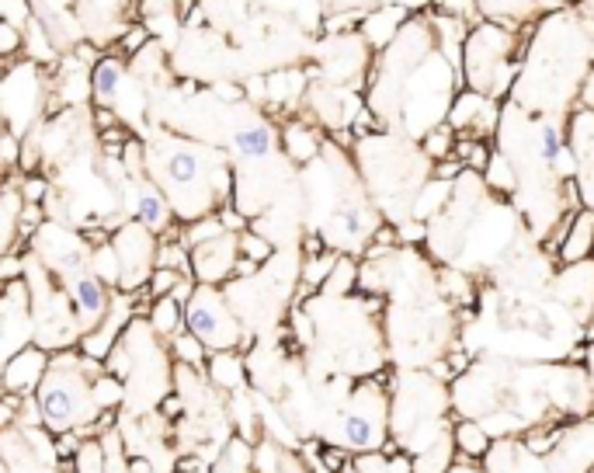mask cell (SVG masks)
<instances>
[{
    "label": "cell",
    "mask_w": 594,
    "mask_h": 473,
    "mask_svg": "<svg viewBox=\"0 0 594 473\" xmlns=\"http://www.w3.org/2000/svg\"><path fill=\"white\" fill-rule=\"evenodd\" d=\"M278 143H282L285 157H289V164H310V160L320 157V150H324V133H320L317 126H313L310 119H289L282 126V133H278Z\"/></svg>",
    "instance_id": "2e32d148"
},
{
    "label": "cell",
    "mask_w": 594,
    "mask_h": 473,
    "mask_svg": "<svg viewBox=\"0 0 594 473\" xmlns=\"http://www.w3.org/2000/svg\"><path fill=\"white\" fill-rule=\"evenodd\" d=\"M299 251H303V258H317V254L327 251V240L320 230H306L303 240H299Z\"/></svg>",
    "instance_id": "7dc6e473"
},
{
    "label": "cell",
    "mask_w": 594,
    "mask_h": 473,
    "mask_svg": "<svg viewBox=\"0 0 594 473\" xmlns=\"http://www.w3.org/2000/svg\"><path fill=\"white\" fill-rule=\"evenodd\" d=\"M518 49V25H501V21H476L462 46V84L469 91L490 94L494 91L497 70L508 60H515Z\"/></svg>",
    "instance_id": "5b68a950"
},
{
    "label": "cell",
    "mask_w": 594,
    "mask_h": 473,
    "mask_svg": "<svg viewBox=\"0 0 594 473\" xmlns=\"http://www.w3.org/2000/svg\"><path fill=\"white\" fill-rule=\"evenodd\" d=\"M480 14L487 21H501V25H518L525 14L535 11V0H476Z\"/></svg>",
    "instance_id": "f546056e"
},
{
    "label": "cell",
    "mask_w": 594,
    "mask_h": 473,
    "mask_svg": "<svg viewBox=\"0 0 594 473\" xmlns=\"http://www.w3.org/2000/svg\"><path fill=\"white\" fill-rule=\"evenodd\" d=\"M94 380L84 369V359H80V348H63L49 359V369L42 376L39 390H35V400H39L42 411V428L49 435H63V432H80V428H91L98 418H105V407L98 404V394H94Z\"/></svg>",
    "instance_id": "3957f363"
},
{
    "label": "cell",
    "mask_w": 594,
    "mask_h": 473,
    "mask_svg": "<svg viewBox=\"0 0 594 473\" xmlns=\"http://www.w3.org/2000/svg\"><path fill=\"white\" fill-rule=\"evenodd\" d=\"M594 467V414L567 421L560 442L546 456L549 473H588Z\"/></svg>",
    "instance_id": "ba28073f"
},
{
    "label": "cell",
    "mask_w": 594,
    "mask_h": 473,
    "mask_svg": "<svg viewBox=\"0 0 594 473\" xmlns=\"http://www.w3.org/2000/svg\"><path fill=\"white\" fill-rule=\"evenodd\" d=\"M567 140L577 160V185H581L584 209L594 213V112L591 108H577L567 119Z\"/></svg>",
    "instance_id": "7c38bea8"
},
{
    "label": "cell",
    "mask_w": 594,
    "mask_h": 473,
    "mask_svg": "<svg viewBox=\"0 0 594 473\" xmlns=\"http://www.w3.org/2000/svg\"><path fill=\"white\" fill-rule=\"evenodd\" d=\"M205 373H209V383L223 394H240L247 390V359L237 348H226V352H212L209 362H205Z\"/></svg>",
    "instance_id": "ac0fdd59"
},
{
    "label": "cell",
    "mask_w": 594,
    "mask_h": 473,
    "mask_svg": "<svg viewBox=\"0 0 594 473\" xmlns=\"http://www.w3.org/2000/svg\"><path fill=\"white\" fill-rule=\"evenodd\" d=\"M591 247H594V213L591 209H581V213L574 216V223H570L567 240L560 244L556 258H560L563 265H577V261L591 258Z\"/></svg>",
    "instance_id": "d6986e66"
},
{
    "label": "cell",
    "mask_w": 594,
    "mask_h": 473,
    "mask_svg": "<svg viewBox=\"0 0 594 473\" xmlns=\"http://www.w3.org/2000/svg\"><path fill=\"white\" fill-rule=\"evenodd\" d=\"M358 261L355 254H341L337 258V265L330 268L324 289H320V296H327V300H344V296H351L358 289Z\"/></svg>",
    "instance_id": "d4e9b609"
},
{
    "label": "cell",
    "mask_w": 594,
    "mask_h": 473,
    "mask_svg": "<svg viewBox=\"0 0 594 473\" xmlns=\"http://www.w3.org/2000/svg\"><path fill=\"white\" fill-rule=\"evenodd\" d=\"M216 94H219V98H226V101H240V98H247L244 87L230 84V80H223V84H216Z\"/></svg>",
    "instance_id": "816d5d0a"
},
{
    "label": "cell",
    "mask_w": 594,
    "mask_h": 473,
    "mask_svg": "<svg viewBox=\"0 0 594 473\" xmlns=\"http://www.w3.org/2000/svg\"><path fill=\"white\" fill-rule=\"evenodd\" d=\"M126 63L119 60V53H101L98 63L91 67V98L98 108H115L126 87Z\"/></svg>",
    "instance_id": "9a60e30c"
},
{
    "label": "cell",
    "mask_w": 594,
    "mask_h": 473,
    "mask_svg": "<svg viewBox=\"0 0 594 473\" xmlns=\"http://www.w3.org/2000/svg\"><path fill=\"white\" fill-rule=\"evenodd\" d=\"M452 463H456V439L445 435L442 442H435V446L421 449L414 456V473H449Z\"/></svg>",
    "instance_id": "f1b7e54d"
},
{
    "label": "cell",
    "mask_w": 594,
    "mask_h": 473,
    "mask_svg": "<svg viewBox=\"0 0 594 473\" xmlns=\"http://www.w3.org/2000/svg\"><path fill=\"white\" fill-rule=\"evenodd\" d=\"M393 376V366H379V373H372L344 397L334 428L327 435L330 446H341L348 453H372L390 442V390L386 383Z\"/></svg>",
    "instance_id": "277c9868"
},
{
    "label": "cell",
    "mask_w": 594,
    "mask_h": 473,
    "mask_svg": "<svg viewBox=\"0 0 594 473\" xmlns=\"http://www.w3.org/2000/svg\"><path fill=\"white\" fill-rule=\"evenodd\" d=\"M230 147H233V154L240 160H247V164H254V160H268L278 147V133L271 129V122L254 119V122H247V126L233 129Z\"/></svg>",
    "instance_id": "e0dca14e"
},
{
    "label": "cell",
    "mask_w": 594,
    "mask_h": 473,
    "mask_svg": "<svg viewBox=\"0 0 594 473\" xmlns=\"http://www.w3.org/2000/svg\"><path fill=\"white\" fill-rule=\"evenodd\" d=\"M264 80H268V101L275 108L296 105L299 94L306 91V77L299 74V70H278V74H271V77H264Z\"/></svg>",
    "instance_id": "83f0119b"
},
{
    "label": "cell",
    "mask_w": 594,
    "mask_h": 473,
    "mask_svg": "<svg viewBox=\"0 0 594 473\" xmlns=\"http://www.w3.org/2000/svg\"><path fill=\"white\" fill-rule=\"evenodd\" d=\"M216 213H219V220H223V227L230 230V234H244V230L251 227V223H247V220H251V216L240 213V209L233 206V202H226V206H219Z\"/></svg>",
    "instance_id": "f6af8a7d"
},
{
    "label": "cell",
    "mask_w": 594,
    "mask_h": 473,
    "mask_svg": "<svg viewBox=\"0 0 594 473\" xmlns=\"http://www.w3.org/2000/svg\"><path fill=\"white\" fill-rule=\"evenodd\" d=\"M91 272L98 275V279H105L108 286H119V254H115L112 240L91 254Z\"/></svg>",
    "instance_id": "8d00e7d4"
},
{
    "label": "cell",
    "mask_w": 594,
    "mask_h": 473,
    "mask_svg": "<svg viewBox=\"0 0 594 473\" xmlns=\"http://www.w3.org/2000/svg\"><path fill=\"white\" fill-rule=\"evenodd\" d=\"M25 49V32L11 21H0V60H11Z\"/></svg>",
    "instance_id": "74e56055"
},
{
    "label": "cell",
    "mask_w": 594,
    "mask_h": 473,
    "mask_svg": "<svg viewBox=\"0 0 594 473\" xmlns=\"http://www.w3.org/2000/svg\"><path fill=\"white\" fill-rule=\"evenodd\" d=\"M483 185H487L490 195H515L518 185H522V178H518L515 171V160H511L504 150H494L487 160V167H483Z\"/></svg>",
    "instance_id": "cb8c5ba5"
},
{
    "label": "cell",
    "mask_w": 594,
    "mask_h": 473,
    "mask_svg": "<svg viewBox=\"0 0 594 473\" xmlns=\"http://www.w3.org/2000/svg\"><path fill=\"white\" fill-rule=\"evenodd\" d=\"M129 216L136 223H143L150 234L164 237L178 227V216H174V206L160 185L150 178V174H139V178H129Z\"/></svg>",
    "instance_id": "9c48e42d"
},
{
    "label": "cell",
    "mask_w": 594,
    "mask_h": 473,
    "mask_svg": "<svg viewBox=\"0 0 594 473\" xmlns=\"http://www.w3.org/2000/svg\"><path fill=\"white\" fill-rule=\"evenodd\" d=\"M219 234H226V227H223V220H219V213L198 216V220L181 223V227H178V237H181V244H185L188 251H192V247H198V244H205V240L219 237Z\"/></svg>",
    "instance_id": "d6a6232c"
},
{
    "label": "cell",
    "mask_w": 594,
    "mask_h": 473,
    "mask_svg": "<svg viewBox=\"0 0 594 473\" xmlns=\"http://www.w3.org/2000/svg\"><path fill=\"white\" fill-rule=\"evenodd\" d=\"M195 286H198V282H195V275H181V279H178V286L171 289V296H174V300L181 303V307H185V303L192 300Z\"/></svg>",
    "instance_id": "681fc988"
},
{
    "label": "cell",
    "mask_w": 594,
    "mask_h": 473,
    "mask_svg": "<svg viewBox=\"0 0 594 473\" xmlns=\"http://www.w3.org/2000/svg\"><path fill=\"white\" fill-rule=\"evenodd\" d=\"M146 174L171 199L178 223L216 213L219 206L233 202L237 192V174L219 150L174 136H160L146 147Z\"/></svg>",
    "instance_id": "6da1fadb"
},
{
    "label": "cell",
    "mask_w": 594,
    "mask_h": 473,
    "mask_svg": "<svg viewBox=\"0 0 594 473\" xmlns=\"http://www.w3.org/2000/svg\"><path fill=\"white\" fill-rule=\"evenodd\" d=\"M362 18H365V11L330 14V18L324 21V32L327 35H351V32H358V28H362Z\"/></svg>",
    "instance_id": "ab89813d"
},
{
    "label": "cell",
    "mask_w": 594,
    "mask_h": 473,
    "mask_svg": "<svg viewBox=\"0 0 594 473\" xmlns=\"http://www.w3.org/2000/svg\"><path fill=\"white\" fill-rule=\"evenodd\" d=\"M591 261H594V247H591Z\"/></svg>",
    "instance_id": "9f6ffc18"
},
{
    "label": "cell",
    "mask_w": 594,
    "mask_h": 473,
    "mask_svg": "<svg viewBox=\"0 0 594 473\" xmlns=\"http://www.w3.org/2000/svg\"><path fill=\"white\" fill-rule=\"evenodd\" d=\"M129 473H153V463L146 460V456H136V460L129 463Z\"/></svg>",
    "instance_id": "f5cc1de1"
},
{
    "label": "cell",
    "mask_w": 594,
    "mask_h": 473,
    "mask_svg": "<svg viewBox=\"0 0 594 473\" xmlns=\"http://www.w3.org/2000/svg\"><path fill=\"white\" fill-rule=\"evenodd\" d=\"M251 446H247V439H233L230 446H226L223 460L216 463V473H251Z\"/></svg>",
    "instance_id": "d590c367"
},
{
    "label": "cell",
    "mask_w": 594,
    "mask_h": 473,
    "mask_svg": "<svg viewBox=\"0 0 594 473\" xmlns=\"http://www.w3.org/2000/svg\"><path fill=\"white\" fill-rule=\"evenodd\" d=\"M25 56L32 63H53L56 67V42L49 39V32L42 28V21L39 18H32L28 21V32H25Z\"/></svg>",
    "instance_id": "4dcf8cb0"
},
{
    "label": "cell",
    "mask_w": 594,
    "mask_h": 473,
    "mask_svg": "<svg viewBox=\"0 0 594 473\" xmlns=\"http://www.w3.org/2000/svg\"><path fill=\"white\" fill-rule=\"evenodd\" d=\"M435 282H438V293H442V300L449 303V307H459V310L473 307L476 286L462 272H456V268H438Z\"/></svg>",
    "instance_id": "484cf974"
},
{
    "label": "cell",
    "mask_w": 594,
    "mask_h": 473,
    "mask_svg": "<svg viewBox=\"0 0 594 473\" xmlns=\"http://www.w3.org/2000/svg\"><path fill=\"white\" fill-rule=\"evenodd\" d=\"M18 407H21V397L0 394V428H7L11 421H18Z\"/></svg>",
    "instance_id": "c3c4849f"
},
{
    "label": "cell",
    "mask_w": 594,
    "mask_h": 473,
    "mask_svg": "<svg viewBox=\"0 0 594 473\" xmlns=\"http://www.w3.org/2000/svg\"><path fill=\"white\" fill-rule=\"evenodd\" d=\"M449 473H487V470H476L473 460H459V463H452Z\"/></svg>",
    "instance_id": "db71d44e"
},
{
    "label": "cell",
    "mask_w": 594,
    "mask_h": 473,
    "mask_svg": "<svg viewBox=\"0 0 594 473\" xmlns=\"http://www.w3.org/2000/svg\"><path fill=\"white\" fill-rule=\"evenodd\" d=\"M157 234L143 227V223H126V227L115 230L112 247L119 254V289L122 293H136L146 289L153 268H157Z\"/></svg>",
    "instance_id": "52a82bcc"
},
{
    "label": "cell",
    "mask_w": 594,
    "mask_h": 473,
    "mask_svg": "<svg viewBox=\"0 0 594 473\" xmlns=\"http://www.w3.org/2000/svg\"><path fill=\"white\" fill-rule=\"evenodd\" d=\"M396 240H400V247H417L428 240V227L421 220H403L396 223Z\"/></svg>",
    "instance_id": "b9f144b4"
},
{
    "label": "cell",
    "mask_w": 594,
    "mask_h": 473,
    "mask_svg": "<svg viewBox=\"0 0 594 473\" xmlns=\"http://www.w3.org/2000/svg\"><path fill=\"white\" fill-rule=\"evenodd\" d=\"M452 439H456V453H459V460H483L487 456V449H490V432L480 425L476 418H459V421H452Z\"/></svg>",
    "instance_id": "44dd1931"
},
{
    "label": "cell",
    "mask_w": 594,
    "mask_h": 473,
    "mask_svg": "<svg viewBox=\"0 0 594 473\" xmlns=\"http://www.w3.org/2000/svg\"><path fill=\"white\" fill-rule=\"evenodd\" d=\"M452 188L456 181H438L428 178L414 195V206H410V220H435L438 213H445V206L452 202Z\"/></svg>",
    "instance_id": "ffe728a7"
},
{
    "label": "cell",
    "mask_w": 594,
    "mask_h": 473,
    "mask_svg": "<svg viewBox=\"0 0 594 473\" xmlns=\"http://www.w3.org/2000/svg\"><path fill=\"white\" fill-rule=\"evenodd\" d=\"M150 42H153V32H150V28H146L143 21H132V25H126V28L119 32V39H115V53H119V56H129V60H132V56L143 53V49L150 46Z\"/></svg>",
    "instance_id": "836d02e7"
},
{
    "label": "cell",
    "mask_w": 594,
    "mask_h": 473,
    "mask_svg": "<svg viewBox=\"0 0 594 473\" xmlns=\"http://www.w3.org/2000/svg\"><path fill=\"white\" fill-rule=\"evenodd\" d=\"M94 126H98V129L119 126V115H115V108H94Z\"/></svg>",
    "instance_id": "f907efd6"
},
{
    "label": "cell",
    "mask_w": 594,
    "mask_h": 473,
    "mask_svg": "<svg viewBox=\"0 0 594 473\" xmlns=\"http://www.w3.org/2000/svg\"><path fill=\"white\" fill-rule=\"evenodd\" d=\"M185 327L209 352L240 348L247 334L240 317L233 314V303L223 293V286H205V282H198L192 300L185 303Z\"/></svg>",
    "instance_id": "8992f818"
},
{
    "label": "cell",
    "mask_w": 594,
    "mask_h": 473,
    "mask_svg": "<svg viewBox=\"0 0 594 473\" xmlns=\"http://www.w3.org/2000/svg\"><path fill=\"white\" fill-rule=\"evenodd\" d=\"M452 390L435 373L396 369L390 390V439L410 456L452 435Z\"/></svg>",
    "instance_id": "7a4b0ae2"
},
{
    "label": "cell",
    "mask_w": 594,
    "mask_h": 473,
    "mask_svg": "<svg viewBox=\"0 0 594 473\" xmlns=\"http://www.w3.org/2000/svg\"><path fill=\"white\" fill-rule=\"evenodd\" d=\"M7 171H11V164H7V160H0V188L7 185Z\"/></svg>",
    "instance_id": "11a10c76"
},
{
    "label": "cell",
    "mask_w": 594,
    "mask_h": 473,
    "mask_svg": "<svg viewBox=\"0 0 594 473\" xmlns=\"http://www.w3.org/2000/svg\"><path fill=\"white\" fill-rule=\"evenodd\" d=\"M438 14H452V18H476L480 14V4L476 0H431Z\"/></svg>",
    "instance_id": "7bdbcfd3"
},
{
    "label": "cell",
    "mask_w": 594,
    "mask_h": 473,
    "mask_svg": "<svg viewBox=\"0 0 594 473\" xmlns=\"http://www.w3.org/2000/svg\"><path fill=\"white\" fill-rule=\"evenodd\" d=\"M49 369V352L42 345H21L0 369V390L14 397H32Z\"/></svg>",
    "instance_id": "4fadbf2b"
},
{
    "label": "cell",
    "mask_w": 594,
    "mask_h": 473,
    "mask_svg": "<svg viewBox=\"0 0 594 473\" xmlns=\"http://www.w3.org/2000/svg\"><path fill=\"white\" fill-rule=\"evenodd\" d=\"M21 209H25V199L14 185L0 188V258L14 251V240H18V227H21Z\"/></svg>",
    "instance_id": "603a6c76"
},
{
    "label": "cell",
    "mask_w": 594,
    "mask_h": 473,
    "mask_svg": "<svg viewBox=\"0 0 594 473\" xmlns=\"http://www.w3.org/2000/svg\"><path fill=\"white\" fill-rule=\"evenodd\" d=\"M421 150L424 157L435 164V160H445L456 154V129L449 126V122H438V126H431L428 133L421 136Z\"/></svg>",
    "instance_id": "1f68e13d"
},
{
    "label": "cell",
    "mask_w": 594,
    "mask_h": 473,
    "mask_svg": "<svg viewBox=\"0 0 594 473\" xmlns=\"http://www.w3.org/2000/svg\"><path fill=\"white\" fill-rule=\"evenodd\" d=\"M407 7L400 4H386V7H376V11H369L362 18V28H358V39L365 42V49H372V53H386L390 49V42L400 35L403 21H407Z\"/></svg>",
    "instance_id": "5bb4252c"
},
{
    "label": "cell",
    "mask_w": 594,
    "mask_h": 473,
    "mask_svg": "<svg viewBox=\"0 0 594 473\" xmlns=\"http://www.w3.org/2000/svg\"><path fill=\"white\" fill-rule=\"evenodd\" d=\"M146 324H150V331L157 334L160 341H171L174 334L185 327V307H181L174 296H157V300L150 303V310H146Z\"/></svg>",
    "instance_id": "7402d4cb"
},
{
    "label": "cell",
    "mask_w": 594,
    "mask_h": 473,
    "mask_svg": "<svg viewBox=\"0 0 594 473\" xmlns=\"http://www.w3.org/2000/svg\"><path fill=\"white\" fill-rule=\"evenodd\" d=\"M66 293H70V310H73V317H77L80 334L94 331V327L108 317V307H112V300H115V293L105 286V279H98L91 268L70 275V289H66Z\"/></svg>",
    "instance_id": "30bf717a"
},
{
    "label": "cell",
    "mask_w": 594,
    "mask_h": 473,
    "mask_svg": "<svg viewBox=\"0 0 594 473\" xmlns=\"http://www.w3.org/2000/svg\"><path fill=\"white\" fill-rule=\"evenodd\" d=\"M240 258V237L237 234H219L205 244L192 247V275L195 282H205V286H223V282L233 279V265Z\"/></svg>",
    "instance_id": "8fae6325"
},
{
    "label": "cell",
    "mask_w": 594,
    "mask_h": 473,
    "mask_svg": "<svg viewBox=\"0 0 594 473\" xmlns=\"http://www.w3.org/2000/svg\"><path fill=\"white\" fill-rule=\"evenodd\" d=\"M237 237H240V254H244V258L258 261V265H268V261L275 258V244H271L261 230L247 227L244 234H237Z\"/></svg>",
    "instance_id": "e575fe53"
},
{
    "label": "cell",
    "mask_w": 594,
    "mask_h": 473,
    "mask_svg": "<svg viewBox=\"0 0 594 473\" xmlns=\"http://www.w3.org/2000/svg\"><path fill=\"white\" fill-rule=\"evenodd\" d=\"M0 21H11V25H25L32 21V7L25 0H0Z\"/></svg>",
    "instance_id": "ee69618b"
},
{
    "label": "cell",
    "mask_w": 594,
    "mask_h": 473,
    "mask_svg": "<svg viewBox=\"0 0 594 473\" xmlns=\"http://www.w3.org/2000/svg\"><path fill=\"white\" fill-rule=\"evenodd\" d=\"M462 171H466V164H462L459 157H445L431 164V178H438V181H459Z\"/></svg>",
    "instance_id": "bcb514c9"
},
{
    "label": "cell",
    "mask_w": 594,
    "mask_h": 473,
    "mask_svg": "<svg viewBox=\"0 0 594 473\" xmlns=\"http://www.w3.org/2000/svg\"><path fill=\"white\" fill-rule=\"evenodd\" d=\"M167 352H171V359L178 362V366H192L198 373H205V362H209V355H212L188 327H181V331L167 341Z\"/></svg>",
    "instance_id": "4316f807"
},
{
    "label": "cell",
    "mask_w": 594,
    "mask_h": 473,
    "mask_svg": "<svg viewBox=\"0 0 594 473\" xmlns=\"http://www.w3.org/2000/svg\"><path fill=\"white\" fill-rule=\"evenodd\" d=\"M181 272H174V268H153L150 282H146V293H150V300H157V296H171V289L178 286Z\"/></svg>",
    "instance_id": "f35d334b"
},
{
    "label": "cell",
    "mask_w": 594,
    "mask_h": 473,
    "mask_svg": "<svg viewBox=\"0 0 594 473\" xmlns=\"http://www.w3.org/2000/svg\"><path fill=\"white\" fill-rule=\"evenodd\" d=\"M18 192H21V199H25V202H39V206H42V202L49 199V181L39 178V174H28V178L21 174Z\"/></svg>",
    "instance_id": "60d3db41"
}]
</instances>
